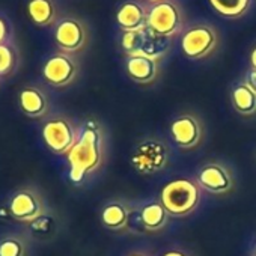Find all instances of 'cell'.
<instances>
[{
	"mask_svg": "<svg viewBox=\"0 0 256 256\" xmlns=\"http://www.w3.org/2000/svg\"><path fill=\"white\" fill-rule=\"evenodd\" d=\"M128 211L125 205L119 202L107 204L101 211V222L106 228L112 230H124L128 222Z\"/></svg>",
	"mask_w": 256,
	"mask_h": 256,
	"instance_id": "cell-18",
	"label": "cell"
},
{
	"mask_svg": "<svg viewBox=\"0 0 256 256\" xmlns=\"http://www.w3.org/2000/svg\"><path fill=\"white\" fill-rule=\"evenodd\" d=\"M70 163V180L80 184L84 176L95 172L102 162V136L95 122L88 120L71 151L66 154Z\"/></svg>",
	"mask_w": 256,
	"mask_h": 256,
	"instance_id": "cell-1",
	"label": "cell"
},
{
	"mask_svg": "<svg viewBox=\"0 0 256 256\" xmlns=\"http://www.w3.org/2000/svg\"><path fill=\"white\" fill-rule=\"evenodd\" d=\"M150 4H157V2H160V0H148Z\"/></svg>",
	"mask_w": 256,
	"mask_h": 256,
	"instance_id": "cell-28",
	"label": "cell"
},
{
	"mask_svg": "<svg viewBox=\"0 0 256 256\" xmlns=\"http://www.w3.org/2000/svg\"><path fill=\"white\" fill-rule=\"evenodd\" d=\"M54 41L60 52L72 54L82 52L89 41L86 24L76 17H64L56 23Z\"/></svg>",
	"mask_w": 256,
	"mask_h": 256,
	"instance_id": "cell-8",
	"label": "cell"
},
{
	"mask_svg": "<svg viewBox=\"0 0 256 256\" xmlns=\"http://www.w3.org/2000/svg\"><path fill=\"white\" fill-rule=\"evenodd\" d=\"M199 186L190 180L180 178L168 182L160 193V204L169 216L184 217L194 211L199 204Z\"/></svg>",
	"mask_w": 256,
	"mask_h": 256,
	"instance_id": "cell-2",
	"label": "cell"
},
{
	"mask_svg": "<svg viewBox=\"0 0 256 256\" xmlns=\"http://www.w3.org/2000/svg\"><path fill=\"white\" fill-rule=\"evenodd\" d=\"M246 83L256 92V70H250L246 78Z\"/></svg>",
	"mask_w": 256,
	"mask_h": 256,
	"instance_id": "cell-24",
	"label": "cell"
},
{
	"mask_svg": "<svg viewBox=\"0 0 256 256\" xmlns=\"http://www.w3.org/2000/svg\"><path fill=\"white\" fill-rule=\"evenodd\" d=\"M140 214H142V222H144L148 232L162 230L166 226L168 217H169L164 206L158 202H151V204L145 205L142 208Z\"/></svg>",
	"mask_w": 256,
	"mask_h": 256,
	"instance_id": "cell-19",
	"label": "cell"
},
{
	"mask_svg": "<svg viewBox=\"0 0 256 256\" xmlns=\"http://www.w3.org/2000/svg\"><path fill=\"white\" fill-rule=\"evenodd\" d=\"M169 160V150L162 140L146 139L138 144L132 154V166L140 175H154L163 170Z\"/></svg>",
	"mask_w": 256,
	"mask_h": 256,
	"instance_id": "cell-6",
	"label": "cell"
},
{
	"mask_svg": "<svg viewBox=\"0 0 256 256\" xmlns=\"http://www.w3.org/2000/svg\"><path fill=\"white\" fill-rule=\"evenodd\" d=\"M230 100H232L234 108L240 114L250 116L256 113V92L246 82L234 88Z\"/></svg>",
	"mask_w": 256,
	"mask_h": 256,
	"instance_id": "cell-17",
	"label": "cell"
},
{
	"mask_svg": "<svg viewBox=\"0 0 256 256\" xmlns=\"http://www.w3.org/2000/svg\"><path fill=\"white\" fill-rule=\"evenodd\" d=\"M170 40L172 38L163 36L146 26L140 32V46H139L138 54L160 60L170 50Z\"/></svg>",
	"mask_w": 256,
	"mask_h": 256,
	"instance_id": "cell-15",
	"label": "cell"
},
{
	"mask_svg": "<svg viewBox=\"0 0 256 256\" xmlns=\"http://www.w3.org/2000/svg\"><path fill=\"white\" fill-rule=\"evenodd\" d=\"M20 110L30 119H41L48 114L50 101L44 89L36 84L24 86L18 94Z\"/></svg>",
	"mask_w": 256,
	"mask_h": 256,
	"instance_id": "cell-12",
	"label": "cell"
},
{
	"mask_svg": "<svg viewBox=\"0 0 256 256\" xmlns=\"http://www.w3.org/2000/svg\"><path fill=\"white\" fill-rule=\"evenodd\" d=\"M125 71L133 82L139 84H150L157 78L160 66H158V60L156 59L142 54H134V56H126Z\"/></svg>",
	"mask_w": 256,
	"mask_h": 256,
	"instance_id": "cell-14",
	"label": "cell"
},
{
	"mask_svg": "<svg viewBox=\"0 0 256 256\" xmlns=\"http://www.w3.org/2000/svg\"><path fill=\"white\" fill-rule=\"evenodd\" d=\"M198 186L212 194H224L232 190L234 180L230 172L218 163H210L199 169Z\"/></svg>",
	"mask_w": 256,
	"mask_h": 256,
	"instance_id": "cell-11",
	"label": "cell"
},
{
	"mask_svg": "<svg viewBox=\"0 0 256 256\" xmlns=\"http://www.w3.org/2000/svg\"><path fill=\"white\" fill-rule=\"evenodd\" d=\"M170 138L181 150H192L202 139V125L194 116L182 114L170 124Z\"/></svg>",
	"mask_w": 256,
	"mask_h": 256,
	"instance_id": "cell-10",
	"label": "cell"
},
{
	"mask_svg": "<svg viewBox=\"0 0 256 256\" xmlns=\"http://www.w3.org/2000/svg\"><path fill=\"white\" fill-rule=\"evenodd\" d=\"M29 240L23 234H6L0 236V256H28Z\"/></svg>",
	"mask_w": 256,
	"mask_h": 256,
	"instance_id": "cell-20",
	"label": "cell"
},
{
	"mask_svg": "<svg viewBox=\"0 0 256 256\" xmlns=\"http://www.w3.org/2000/svg\"><path fill=\"white\" fill-rule=\"evenodd\" d=\"M78 76V64L72 54L58 52L42 65V77L53 88L70 86Z\"/></svg>",
	"mask_w": 256,
	"mask_h": 256,
	"instance_id": "cell-9",
	"label": "cell"
},
{
	"mask_svg": "<svg viewBox=\"0 0 256 256\" xmlns=\"http://www.w3.org/2000/svg\"><path fill=\"white\" fill-rule=\"evenodd\" d=\"M250 65H252V70H256V46L253 47L250 53Z\"/></svg>",
	"mask_w": 256,
	"mask_h": 256,
	"instance_id": "cell-25",
	"label": "cell"
},
{
	"mask_svg": "<svg viewBox=\"0 0 256 256\" xmlns=\"http://www.w3.org/2000/svg\"><path fill=\"white\" fill-rule=\"evenodd\" d=\"M8 24L6 22L0 17V44H4V42H8Z\"/></svg>",
	"mask_w": 256,
	"mask_h": 256,
	"instance_id": "cell-23",
	"label": "cell"
},
{
	"mask_svg": "<svg viewBox=\"0 0 256 256\" xmlns=\"http://www.w3.org/2000/svg\"><path fill=\"white\" fill-rule=\"evenodd\" d=\"M130 256H146V254H144V253H133V254H130Z\"/></svg>",
	"mask_w": 256,
	"mask_h": 256,
	"instance_id": "cell-27",
	"label": "cell"
},
{
	"mask_svg": "<svg viewBox=\"0 0 256 256\" xmlns=\"http://www.w3.org/2000/svg\"><path fill=\"white\" fill-rule=\"evenodd\" d=\"M210 4L220 16L226 18H240L248 11L252 0H210Z\"/></svg>",
	"mask_w": 256,
	"mask_h": 256,
	"instance_id": "cell-21",
	"label": "cell"
},
{
	"mask_svg": "<svg viewBox=\"0 0 256 256\" xmlns=\"http://www.w3.org/2000/svg\"><path fill=\"white\" fill-rule=\"evenodd\" d=\"M41 134L46 146L53 154L66 156L78 139L80 128L65 116H52L44 122Z\"/></svg>",
	"mask_w": 256,
	"mask_h": 256,
	"instance_id": "cell-5",
	"label": "cell"
},
{
	"mask_svg": "<svg viewBox=\"0 0 256 256\" xmlns=\"http://www.w3.org/2000/svg\"><path fill=\"white\" fill-rule=\"evenodd\" d=\"M163 256H187V254L180 250H169V252L163 253Z\"/></svg>",
	"mask_w": 256,
	"mask_h": 256,
	"instance_id": "cell-26",
	"label": "cell"
},
{
	"mask_svg": "<svg viewBox=\"0 0 256 256\" xmlns=\"http://www.w3.org/2000/svg\"><path fill=\"white\" fill-rule=\"evenodd\" d=\"M28 14L38 26H50L58 20V8L54 0H29Z\"/></svg>",
	"mask_w": 256,
	"mask_h": 256,
	"instance_id": "cell-16",
	"label": "cell"
},
{
	"mask_svg": "<svg viewBox=\"0 0 256 256\" xmlns=\"http://www.w3.org/2000/svg\"><path fill=\"white\" fill-rule=\"evenodd\" d=\"M6 211L16 222L32 224L47 214V204L36 187H22L8 198Z\"/></svg>",
	"mask_w": 256,
	"mask_h": 256,
	"instance_id": "cell-3",
	"label": "cell"
},
{
	"mask_svg": "<svg viewBox=\"0 0 256 256\" xmlns=\"http://www.w3.org/2000/svg\"><path fill=\"white\" fill-rule=\"evenodd\" d=\"M254 250H256V244H254Z\"/></svg>",
	"mask_w": 256,
	"mask_h": 256,
	"instance_id": "cell-29",
	"label": "cell"
},
{
	"mask_svg": "<svg viewBox=\"0 0 256 256\" xmlns=\"http://www.w3.org/2000/svg\"><path fill=\"white\" fill-rule=\"evenodd\" d=\"M18 66V54L12 44H0V78L11 76Z\"/></svg>",
	"mask_w": 256,
	"mask_h": 256,
	"instance_id": "cell-22",
	"label": "cell"
},
{
	"mask_svg": "<svg viewBox=\"0 0 256 256\" xmlns=\"http://www.w3.org/2000/svg\"><path fill=\"white\" fill-rule=\"evenodd\" d=\"M148 10L138 0H126L116 11V23L122 32H133L145 29Z\"/></svg>",
	"mask_w": 256,
	"mask_h": 256,
	"instance_id": "cell-13",
	"label": "cell"
},
{
	"mask_svg": "<svg viewBox=\"0 0 256 256\" xmlns=\"http://www.w3.org/2000/svg\"><path fill=\"white\" fill-rule=\"evenodd\" d=\"M218 46L217 30L211 24H194L184 30L181 36V50L188 59H204Z\"/></svg>",
	"mask_w": 256,
	"mask_h": 256,
	"instance_id": "cell-7",
	"label": "cell"
},
{
	"mask_svg": "<svg viewBox=\"0 0 256 256\" xmlns=\"http://www.w3.org/2000/svg\"><path fill=\"white\" fill-rule=\"evenodd\" d=\"M254 256H256V254H254Z\"/></svg>",
	"mask_w": 256,
	"mask_h": 256,
	"instance_id": "cell-30",
	"label": "cell"
},
{
	"mask_svg": "<svg viewBox=\"0 0 256 256\" xmlns=\"http://www.w3.org/2000/svg\"><path fill=\"white\" fill-rule=\"evenodd\" d=\"M184 11L176 0H160L148 8V28L163 36H176L184 29Z\"/></svg>",
	"mask_w": 256,
	"mask_h": 256,
	"instance_id": "cell-4",
	"label": "cell"
}]
</instances>
